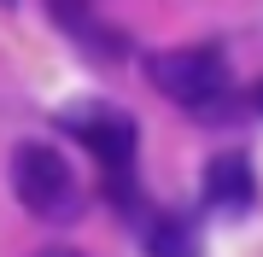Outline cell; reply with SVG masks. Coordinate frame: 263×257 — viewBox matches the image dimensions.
Segmentation results:
<instances>
[{
  "instance_id": "cell-1",
  "label": "cell",
  "mask_w": 263,
  "mask_h": 257,
  "mask_svg": "<svg viewBox=\"0 0 263 257\" xmlns=\"http://www.w3.org/2000/svg\"><path fill=\"white\" fill-rule=\"evenodd\" d=\"M12 187H18L24 210L35 222H53V228H65V222L82 216V187H76L70 164L53 152V146H18L12 152Z\"/></svg>"
},
{
  "instance_id": "cell-2",
  "label": "cell",
  "mask_w": 263,
  "mask_h": 257,
  "mask_svg": "<svg viewBox=\"0 0 263 257\" xmlns=\"http://www.w3.org/2000/svg\"><path fill=\"white\" fill-rule=\"evenodd\" d=\"M59 129L76 134V141L88 146V152L100 158L105 181H111V193L123 187V175L135 170V141H141V129H135L129 111H117V105H100V100H82V105H65L59 111Z\"/></svg>"
},
{
  "instance_id": "cell-3",
  "label": "cell",
  "mask_w": 263,
  "mask_h": 257,
  "mask_svg": "<svg viewBox=\"0 0 263 257\" xmlns=\"http://www.w3.org/2000/svg\"><path fill=\"white\" fill-rule=\"evenodd\" d=\"M146 76L158 94H170L187 111H211L216 100L228 94V58L216 47H176V53H158L146 65Z\"/></svg>"
},
{
  "instance_id": "cell-4",
  "label": "cell",
  "mask_w": 263,
  "mask_h": 257,
  "mask_svg": "<svg viewBox=\"0 0 263 257\" xmlns=\"http://www.w3.org/2000/svg\"><path fill=\"white\" fill-rule=\"evenodd\" d=\"M205 205L228 210V216H246V210L257 205V175H252V164H246L240 152L211 158V170H205Z\"/></svg>"
},
{
  "instance_id": "cell-5",
  "label": "cell",
  "mask_w": 263,
  "mask_h": 257,
  "mask_svg": "<svg viewBox=\"0 0 263 257\" xmlns=\"http://www.w3.org/2000/svg\"><path fill=\"white\" fill-rule=\"evenodd\" d=\"M47 6H53L59 29H65L70 41H82L88 53H105V58H111V53H123V41H117L100 18H94V6H88V0H47Z\"/></svg>"
},
{
  "instance_id": "cell-6",
  "label": "cell",
  "mask_w": 263,
  "mask_h": 257,
  "mask_svg": "<svg viewBox=\"0 0 263 257\" xmlns=\"http://www.w3.org/2000/svg\"><path fill=\"white\" fill-rule=\"evenodd\" d=\"M146 257H205V240L187 216H158L146 228Z\"/></svg>"
},
{
  "instance_id": "cell-7",
  "label": "cell",
  "mask_w": 263,
  "mask_h": 257,
  "mask_svg": "<svg viewBox=\"0 0 263 257\" xmlns=\"http://www.w3.org/2000/svg\"><path fill=\"white\" fill-rule=\"evenodd\" d=\"M257 111H263V88H257Z\"/></svg>"
},
{
  "instance_id": "cell-8",
  "label": "cell",
  "mask_w": 263,
  "mask_h": 257,
  "mask_svg": "<svg viewBox=\"0 0 263 257\" xmlns=\"http://www.w3.org/2000/svg\"><path fill=\"white\" fill-rule=\"evenodd\" d=\"M47 257H70V251H47Z\"/></svg>"
}]
</instances>
